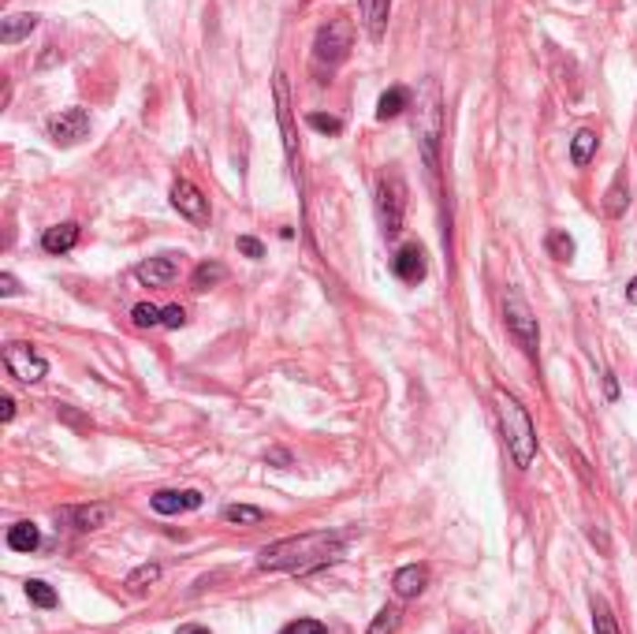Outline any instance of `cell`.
Returning a JSON list of instances; mask_svg holds the SVG:
<instances>
[{"mask_svg": "<svg viewBox=\"0 0 637 634\" xmlns=\"http://www.w3.org/2000/svg\"><path fill=\"white\" fill-rule=\"evenodd\" d=\"M347 541L336 530H313V534H298V537H284L272 541L258 552V568L261 571H291V575H309L317 568H329L336 560H343Z\"/></svg>", "mask_w": 637, "mask_h": 634, "instance_id": "obj_1", "label": "cell"}, {"mask_svg": "<svg viewBox=\"0 0 637 634\" xmlns=\"http://www.w3.org/2000/svg\"><path fill=\"white\" fill-rule=\"evenodd\" d=\"M410 108H414V135H418V146H421V157H425V169L436 176V169H440V142H444V94H440V83H436V78H425L421 90H418V101Z\"/></svg>", "mask_w": 637, "mask_h": 634, "instance_id": "obj_2", "label": "cell"}, {"mask_svg": "<svg viewBox=\"0 0 637 634\" xmlns=\"http://www.w3.org/2000/svg\"><path fill=\"white\" fill-rule=\"evenodd\" d=\"M496 414H500L503 445H507L514 466H530L537 459V425H533L530 411L522 407V400L514 392L496 388Z\"/></svg>", "mask_w": 637, "mask_h": 634, "instance_id": "obj_3", "label": "cell"}, {"mask_svg": "<svg viewBox=\"0 0 637 634\" xmlns=\"http://www.w3.org/2000/svg\"><path fill=\"white\" fill-rule=\"evenodd\" d=\"M407 179L399 172H384L377 179V217H380V228L388 240H395V235L403 231V220H407Z\"/></svg>", "mask_w": 637, "mask_h": 634, "instance_id": "obj_4", "label": "cell"}, {"mask_svg": "<svg viewBox=\"0 0 637 634\" xmlns=\"http://www.w3.org/2000/svg\"><path fill=\"white\" fill-rule=\"evenodd\" d=\"M503 322H507V332L514 336V343H519L530 359H537V347H541V325L537 317L530 310V302L519 295V291H507L503 295Z\"/></svg>", "mask_w": 637, "mask_h": 634, "instance_id": "obj_5", "label": "cell"}, {"mask_svg": "<svg viewBox=\"0 0 637 634\" xmlns=\"http://www.w3.org/2000/svg\"><path fill=\"white\" fill-rule=\"evenodd\" d=\"M354 49V26L347 19H329L313 37V60L321 67H339Z\"/></svg>", "mask_w": 637, "mask_h": 634, "instance_id": "obj_6", "label": "cell"}, {"mask_svg": "<svg viewBox=\"0 0 637 634\" xmlns=\"http://www.w3.org/2000/svg\"><path fill=\"white\" fill-rule=\"evenodd\" d=\"M5 366L23 384H37V381L46 377V370H49L46 354L37 351V347H30V343H8L5 347Z\"/></svg>", "mask_w": 637, "mask_h": 634, "instance_id": "obj_7", "label": "cell"}, {"mask_svg": "<svg viewBox=\"0 0 637 634\" xmlns=\"http://www.w3.org/2000/svg\"><path fill=\"white\" fill-rule=\"evenodd\" d=\"M46 131L56 146H78L90 135V112L86 108H60L56 116H49Z\"/></svg>", "mask_w": 637, "mask_h": 634, "instance_id": "obj_8", "label": "cell"}, {"mask_svg": "<svg viewBox=\"0 0 637 634\" xmlns=\"http://www.w3.org/2000/svg\"><path fill=\"white\" fill-rule=\"evenodd\" d=\"M172 206H176L179 217H187L190 224H209V198L197 190L190 179H176V183H172Z\"/></svg>", "mask_w": 637, "mask_h": 634, "instance_id": "obj_9", "label": "cell"}, {"mask_svg": "<svg viewBox=\"0 0 637 634\" xmlns=\"http://www.w3.org/2000/svg\"><path fill=\"white\" fill-rule=\"evenodd\" d=\"M56 519L67 523V527L78 530V534H94V530L108 527L112 507H108V504H78V507H64V511L56 515Z\"/></svg>", "mask_w": 637, "mask_h": 634, "instance_id": "obj_10", "label": "cell"}, {"mask_svg": "<svg viewBox=\"0 0 637 634\" xmlns=\"http://www.w3.org/2000/svg\"><path fill=\"white\" fill-rule=\"evenodd\" d=\"M391 272L399 276L403 284H421V281H425V272H429V261H425L421 243H403L399 251H395V258H391Z\"/></svg>", "mask_w": 637, "mask_h": 634, "instance_id": "obj_11", "label": "cell"}, {"mask_svg": "<svg viewBox=\"0 0 637 634\" xmlns=\"http://www.w3.org/2000/svg\"><path fill=\"white\" fill-rule=\"evenodd\" d=\"M135 276L146 284V288H165L172 284L176 276H179V254H161V258H149L135 269Z\"/></svg>", "mask_w": 637, "mask_h": 634, "instance_id": "obj_12", "label": "cell"}, {"mask_svg": "<svg viewBox=\"0 0 637 634\" xmlns=\"http://www.w3.org/2000/svg\"><path fill=\"white\" fill-rule=\"evenodd\" d=\"M153 511L157 515H179V511H197L202 507V493L197 489H161V493H153Z\"/></svg>", "mask_w": 637, "mask_h": 634, "instance_id": "obj_13", "label": "cell"}, {"mask_svg": "<svg viewBox=\"0 0 637 634\" xmlns=\"http://www.w3.org/2000/svg\"><path fill=\"white\" fill-rule=\"evenodd\" d=\"M425 586H429V571L421 564H407V568L395 571V578H391V589H395V598H399V601H414L418 593H425Z\"/></svg>", "mask_w": 637, "mask_h": 634, "instance_id": "obj_14", "label": "cell"}, {"mask_svg": "<svg viewBox=\"0 0 637 634\" xmlns=\"http://www.w3.org/2000/svg\"><path fill=\"white\" fill-rule=\"evenodd\" d=\"M75 243H78V224H75V220L53 224V228H46V235H42V251H46V254H67V251H75Z\"/></svg>", "mask_w": 637, "mask_h": 634, "instance_id": "obj_15", "label": "cell"}, {"mask_svg": "<svg viewBox=\"0 0 637 634\" xmlns=\"http://www.w3.org/2000/svg\"><path fill=\"white\" fill-rule=\"evenodd\" d=\"M37 26V15L34 12H15V15H5L0 19V46H19L23 37H30Z\"/></svg>", "mask_w": 637, "mask_h": 634, "instance_id": "obj_16", "label": "cell"}, {"mask_svg": "<svg viewBox=\"0 0 637 634\" xmlns=\"http://www.w3.org/2000/svg\"><path fill=\"white\" fill-rule=\"evenodd\" d=\"M358 8H362V19H366V30L373 42L384 37V26H388V8L391 0H358Z\"/></svg>", "mask_w": 637, "mask_h": 634, "instance_id": "obj_17", "label": "cell"}, {"mask_svg": "<svg viewBox=\"0 0 637 634\" xmlns=\"http://www.w3.org/2000/svg\"><path fill=\"white\" fill-rule=\"evenodd\" d=\"M157 582H161V564H138V568L124 578V586H127L131 598H142V593H149Z\"/></svg>", "mask_w": 637, "mask_h": 634, "instance_id": "obj_18", "label": "cell"}, {"mask_svg": "<svg viewBox=\"0 0 637 634\" xmlns=\"http://www.w3.org/2000/svg\"><path fill=\"white\" fill-rule=\"evenodd\" d=\"M403 108H410V90L407 87H391L377 101V120H395Z\"/></svg>", "mask_w": 637, "mask_h": 634, "instance_id": "obj_19", "label": "cell"}, {"mask_svg": "<svg viewBox=\"0 0 637 634\" xmlns=\"http://www.w3.org/2000/svg\"><path fill=\"white\" fill-rule=\"evenodd\" d=\"M224 281H228V265H220V261H202L194 269V276H190L194 291H209V288H217Z\"/></svg>", "mask_w": 637, "mask_h": 634, "instance_id": "obj_20", "label": "cell"}, {"mask_svg": "<svg viewBox=\"0 0 637 634\" xmlns=\"http://www.w3.org/2000/svg\"><path fill=\"white\" fill-rule=\"evenodd\" d=\"M626 210H630V187H626V176H619L604 194V213L612 220H619V217H626Z\"/></svg>", "mask_w": 637, "mask_h": 634, "instance_id": "obj_21", "label": "cell"}, {"mask_svg": "<svg viewBox=\"0 0 637 634\" xmlns=\"http://www.w3.org/2000/svg\"><path fill=\"white\" fill-rule=\"evenodd\" d=\"M596 146H601V138H596V131H589V128H581L578 135H574V142H571V161L578 165V169H585L592 157H596Z\"/></svg>", "mask_w": 637, "mask_h": 634, "instance_id": "obj_22", "label": "cell"}, {"mask_svg": "<svg viewBox=\"0 0 637 634\" xmlns=\"http://www.w3.org/2000/svg\"><path fill=\"white\" fill-rule=\"evenodd\" d=\"M37 545H42V530H37L34 523H15V527H8V548H15V552H34Z\"/></svg>", "mask_w": 637, "mask_h": 634, "instance_id": "obj_23", "label": "cell"}, {"mask_svg": "<svg viewBox=\"0 0 637 634\" xmlns=\"http://www.w3.org/2000/svg\"><path fill=\"white\" fill-rule=\"evenodd\" d=\"M589 608H592V630L596 634H622L619 619H615V612H612V605L604 598H589Z\"/></svg>", "mask_w": 637, "mask_h": 634, "instance_id": "obj_24", "label": "cell"}, {"mask_svg": "<svg viewBox=\"0 0 637 634\" xmlns=\"http://www.w3.org/2000/svg\"><path fill=\"white\" fill-rule=\"evenodd\" d=\"M224 523H235V527H258V523H265V511L254 507V504H228V507H224Z\"/></svg>", "mask_w": 637, "mask_h": 634, "instance_id": "obj_25", "label": "cell"}, {"mask_svg": "<svg viewBox=\"0 0 637 634\" xmlns=\"http://www.w3.org/2000/svg\"><path fill=\"white\" fill-rule=\"evenodd\" d=\"M26 598L37 608H56V589L49 582H42V578H26Z\"/></svg>", "mask_w": 637, "mask_h": 634, "instance_id": "obj_26", "label": "cell"}, {"mask_svg": "<svg viewBox=\"0 0 637 634\" xmlns=\"http://www.w3.org/2000/svg\"><path fill=\"white\" fill-rule=\"evenodd\" d=\"M548 254L555 258V261H571L574 258V240H571V235L563 231V228H555V231H548Z\"/></svg>", "mask_w": 637, "mask_h": 634, "instance_id": "obj_27", "label": "cell"}, {"mask_svg": "<svg viewBox=\"0 0 637 634\" xmlns=\"http://www.w3.org/2000/svg\"><path fill=\"white\" fill-rule=\"evenodd\" d=\"M131 322H135L138 329H157V325H165V310L153 306V302H138V306L131 310Z\"/></svg>", "mask_w": 637, "mask_h": 634, "instance_id": "obj_28", "label": "cell"}, {"mask_svg": "<svg viewBox=\"0 0 637 634\" xmlns=\"http://www.w3.org/2000/svg\"><path fill=\"white\" fill-rule=\"evenodd\" d=\"M306 124L313 131H321V135H339L343 131V120H339V116H329V112H309Z\"/></svg>", "mask_w": 637, "mask_h": 634, "instance_id": "obj_29", "label": "cell"}, {"mask_svg": "<svg viewBox=\"0 0 637 634\" xmlns=\"http://www.w3.org/2000/svg\"><path fill=\"white\" fill-rule=\"evenodd\" d=\"M395 627H399V608H380L366 634H395Z\"/></svg>", "mask_w": 637, "mask_h": 634, "instance_id": "obj_30", "label": "cell"}, {"mask_svg": "<svg viewBox=\"0 0 637 634\" xmlns=\"http://www.w3.org/2000/svg\"><path fill=\"white\" fill-rule=\"evenodd\" d=\"M280 634H329V627L317 623V619H295V623H288Z\"/></svg>", "mask_w": 637, "mask_h": 634, "instance_id": "obj_31", "label": "cell"}, {"mask_svg": "<svg viewBox=\"0 0 637 634\" xmlns=\"http://www.w3.org/2000/svg\"><path fill=\"white\" fill-rule=\"evenodd\" d=\"M238 254H247V258H265V247L254 240V235H238Z\"/></svg>", "mask_w": 637, "mask_h": 634, "instance_id": "obj_32", "label": "cell"}, {"mask_svg": "<svg viewBox=\"0 0 637 634\" xmlns=\"http://www.w3.org/2000/svg\"><path fill=\"white\" fill-rule=\"evenodd\" d=\"M187 325V310L183 306H165V329H183Z\"/></svg>", "mask_w": 637, "mask_h": 634, "instance_id": "obj_33", "label": "cell"}, {"mask_svg": "<svg viewBox=\"0 0 637 634\" xmlns=\"http://www.w3.org/2000/svg\"><path fill=\"white\" fill-rule=\"evenodd\" d=\"M0 295L5 299H12V295H19V281L12 272H0Z\"/></svg>", "mask_w": 637, "mask_h": 634, "instance_id": "obj_34", "label": "cell"}, {"mask_svg": "<svg viewBox=\"0 0 637 634\" xmlns=\"http://www.w3.org/2000/svg\"><path fill=\"white\" fill-rule=\"evenodd\" d=\"M15 418V400L12 395H0V422H12Z\"/></svg>", "mask_w": 637, "mask_h": 634, "instance_id": "obj_35", "label": "cell"}, {"mask_svg": "<svg viewBox=\"0 0 637 634\" xmlns=\"http://www.w3.org/2000/svg\"><path fill=\"white\" fill-rule=\"evenodd\" d=\"M604 395H608V400H619V381H615V373H604Z\"/></svg>", "mask_w": 637, "mask_h": 634, "instance_id": "obj_36", "label": "cell"}, {"mask_svg": "<svg viewBox=\"0 0 637 634\" xmlns=\"http://www.w3.org/2000/svg\"><path fill=\"white\" fill-rule=\"evenodd\" d=\"M626 299H630V302H633V306H637V276H633V281H630V284H626Z\"/></svg>", "mask_w": 637, "mask_h": 634, "instance_id": "obj_37", "label": "cell"}, {"mask_svg": "<svg viewBox=\"0 0 637 634\" xmlns=\"http://www.w3.org/2000/svg\"><path fill=\"white\" fill-rule=\"evenodd\" d=\"M176 634H209V630L197 627V623H190V627H183V630H176Z\"/></svg>", "mask_w": 637, "mask_h": 634, "instance_id": "obj_38", "label": "cell"}]
</instances>
